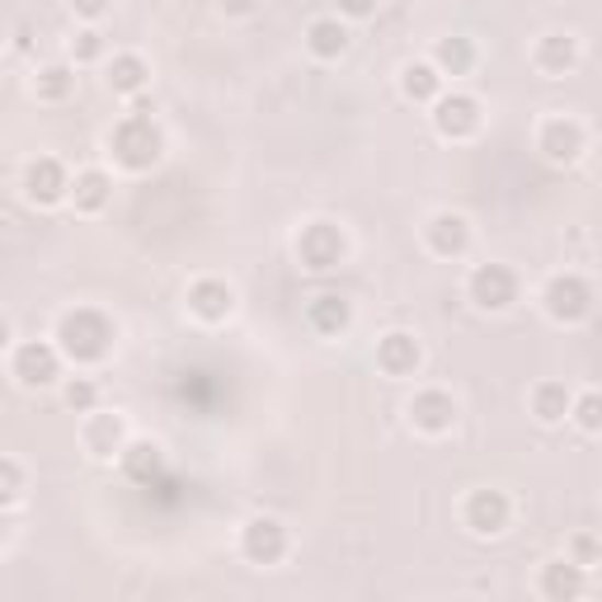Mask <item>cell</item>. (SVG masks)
I'll use <instances>...</instances> for the list:
<instances>
[{
	"label": "cell",
	"mask_w": 602,
	"mask_h": 602,
	"mask_svg": "<svg viewBox=\"0 0 602 602\" xmlns=\"http://www.w3.org/2000/svg\"><path fill=\"white\" fill-rule=\"evenodd\" d=\"M583 575L589 569H579L575 560H556V565H546V575H542V593L551 602H575L583 593Z\"/></svg>",
	"instance_id": "e0dca14e"
},
{
	"label": "cell",
	"mask_w": 602,
	"mask_h": 602,
	"mask_svg": "<svg viewBox=\"0 0 602 602\" xmlns=\"http://www.w3.org/2000/svg\"><path fill=\"white\" fill-rule=\"evenodd\" d=\"M466 292H471V301L481 311H503V306H513V301H518V274L509 264H481L471 274Z\"/></svg>",
	"instance_id": "277c9868"
},
{
	"label": "cell",
	"mask_w": 602,
	"mask_h": 602,
	"mask_svg": "<svg viewBox=\"0 0 602 602\" xmlns=\"http://www.w3.org/2000/svg\"><path fill=\"white\" fill-rule=\"evenodd\" d=\"M71 10L81 14V20H100V14L108 10V0H71Z\"/></svg>",
	"instance_id": "836d02e7"
},
{
	"label": "cell",
	"mask_w": 602,
	"mask_h": 602,
	"mask_svg": "<svg viewBox=\"0 0 602 602\" xmlns=\"http://www.w3.org/2000/svg\"><path fill=\"white\" fill-rule=\"evenodd\" d=\"M14 377H20L24 386H53L61 377V354L43 339H28L14 348Z\"/></svg>",
	"instance_id": "ba28073f"
},
{
	"label": "cell",
	"mask_w": 602,
	"mask_h": 602,
	"mask_svg": "<svg viewBox=\"0 0 602 602\" xmlns=\"http://www.w3.org/2000/svg\"><path fill=\"white\" fill-rule=\"evenodd\" d=\"M108 151H114V161L123 170H151L155 161H161V151H165V137L161 128H155V118L147 114V108H137V114H128L114 128V137H108Z\"/></svg>",
	"instance_id": "7a4b0ae2"
},
{
	"label": "cell",
	"mask_w": 602,
	"mask_h": 602,
	"mask_svg": "<svg viewBox=\"0 0 602 602\" xmlns=\"http://www.w3.org/2000/svg\"><path fill=\"white\" fill-rule=\"evenodd\" d=\"M575 565H579V569H593V565H598V542H593L589 532L575 536Z\"/></svg>",
	"instance_id": "1f68e13d"
},
{
	"label": "cell",
	"mask_w": 602,
	"mask_h": 602,
	"mask_svg": "<svg viewBox=\"0 0 602 602\" xmlns=\"http://www.w3.org/2000/svg\"><path fill=\"white\" fill-rule=\"evenodd\" d=\"M0 43H5V28H0Z\"/></svg>",
	"instance_id": "8d00e7d4"
},
{
	"label": "cell",
	"mask_w": 602,
	"mask_h": 602,
	"mask_svg": "<svg viewBox=\"0 0 602 602\" xmlns=\"http://www.w3.org/2000/svg\"><path fill=\"white\" fill-rule=\"evenodd\" d=\"M147 61H141L137 53H123L114 57V67H108V85H114V94H137L141 85H147Z\"/></svg>",
	"instance_id": "cb8c5ba5"
},
{
	"label": "cell",
	"mask_w": 602,
	"mask_h": 602,
	"mask_svg": "<svg viewBox=\"0 0 602 602\" xmlns=\"http://www.w3.org/2000/svg\"><path fill=\"white\" fill-rule=\"evenodd\" d=\"M579 151H583V128H579V123H569V118H551L546 128H542V155H546V161L569 165Z\"/></svg>",
	"instance_id": "2e32d148"
},
{
	"label": "cell",
	"mask_w": 602,
	"mask_h": 602,
	"mask_svg": "<svg viewBox=\"0 0 602 602\" xmlns=\"http://www.w3.org/2000/svg\"><path fill=\"white\" fill-rule=\"evenodd\" d=\"M377 368L386 377H409L419 368V339L405 335V329H391V335L377 339Z\"/></svg>",
	"instance_id": "4fadbf2b"
},
{
	"label": "cell",
	"mask_w": 602,
	"mask_h": 602,
	"mask_svg": "<svg viewBox=\"0 0 602 602\" xmlns=\"http://www.w3.org/2000/svg\"><path fill=\"white\" fill-rule=\"evenodd\" d=\"M536 67H542L546 76H565L569 67H575V38H565V34L542 38V47H536Z\"/></svg>",
	"instance_id": "484cf974"
},
{
	"label": "cell",
	"mask_w": 602,
	"mask_h": 602,
	"mask_svg": "<svg viewBox=\"0 0 602 602\" xmlns=\"http://www.w3.org/2000/svg\"><path fill=\"white\" fill-rule=\"evenodd\" d=\"M542 306L551 321H560V325H579L583 315L593 311V288L583 282L579 274H556L542 288Z\"/></svg>",
	"instance_id": "3957f363"
},
{
	"label": "cell",
	"mask_w": 602,
	"mask_h": 602,
	"mask_svg": "<svg viewBox=\"0 0 602 602\" xmlns=\"http://www.w3.org/2000/svg\"><path fill=\"white\" fill-rule=\"evenodd\" d=\"M306 321H311L315 335H344V329H348V301L335 297V292L315 297L306 306Z\"/></svg>",
	"instance_id": "ac0fdd59"
},
{
	"label": "cell",
	"mask_w": 602,
	"mask_h": 602,
	"mask_svg": "<svg viewBox=\"0 0 602 602\" xmlns=\"http://www.w3.org/2000/svg\"><path fill=\"white\" fill-rule=\"evenodd\" d=\"M339 14H348V20H368V14H377V5L382 0H335Z\"/></svg>",
	"instance_id": "d6a6232c"
},
{
	"label": "cell",
	"mask_w": 602,
	"mask_h": 602,
	"mask_svg": "<svg viewBox=\"0 0 602 602\" xmlns=\"http://www.w3.org/2000/svg\"><path fill=\"white\" fill-rule=\"evenodd\" d=\"M24 194H28V202H38V208H53V202L67 198L71 180H67V170H61V161L38 155V161L24 170Z\"/></svg>",
	"instance_id": "9c48e42d"
},
{
	"label": "cell",
	"mask_w": 602,
	"mask_h": 602,
	"mask_svg": "<svg viewBox=\"0 0 602 602\" xmlns=\"http://www.w3.org/2000/svg\"><path fill=\"white\" fill-rule=\"evenodd\" d=\"M188 311L198 315V321H227V315L235 311V292L227 288L221 278H198L194 288H188Z\"/></svg>",
	"instance_id": "7c38bea8"
},
{
	"label": "cell",
	"mask_w": 602,
	"mask_h": 602,
	"mask_svg": "<svg viewBox=\"0 0 602 602\" xmlns=\"http://www.w3.org/2000/svg\"><path fill=\"white\" fill-rule=\"evenodd\" d=\"M306 47L321 61H335V57H344L348 53V28L339 24V20H315L311 28H306Z\"/></svg>",
	"instance_id": "d6986e66"
},
{
	"label": "cell",
	"mask_w": 602,
	"mask_h": 602,
	"mask_svg": "<svg viewBox=\"0 0 602 602\" xmlns=\"http://www.w3.org/2000/svg\"><path fill=\"white\" fill-rule=\"evenodd\" d=\"M5 348H10V321L0 315V354H5Z\"/></svg>",
	"instance_id": "d590c367"
},
{
	"label": "cell",
	"mask_w": 602,
	"mask_h": 602,
	"mask_svg": "<svg viewBox=\"0 0 602 602\" xmlns=\"http://www.w3.org/2000/svg\"><path fill=\"white\" fill-rule=\"evenodd\" d=\"M532 415L542 424H560L569 415V391L560 382H542L532 391Z\"/></svg>",
	"instance_id": "d4e9b609"
},
{
	"label": "cell",
	"mask_w": 602,
	"mask_h": 602,
	"mask_svg": "<svg viewBox=\"0 0 602 602\" xmlns=\"http://www.w3.org/2000/svg\"><path fill=\"white\" fill-rule=\"evenodd\" d=\"M34 90H38V100H47V104H61V100H71V90H76V71L71 67H43L38 71V81H34Z\"/></svg>",
	"instance_id": "4316f807"
},
{
	"label": "cell",
	"mask_w": 602,
	"mask_h": 602,
	"mask_svg": "<svg viewBox=\"0 0 602 602\" xmlns=\"http://www.w3.org/2000/svg\"><path fill=\"white\" fill-rule=\"evenodd\" d=\"M509 499L499 495V489H475V495L466 499V528L475 536H499L503 528H509Z\"/></svg>",
	"instance_id": "30bf717a"
},
{
	"label": "cell",
	"mask_w": 602,
	"mask_h": 602,
	"mask_svg": "<svg viewBox=\"0 0 602 602\" xmlns=\"http://www.w3.org/2000/svg\"><path fill=\"white\" fill-rule=\"evenodd\" d=\"M569 409H575V419H579V429H583V433H598V424H602V401H598L593 391H583V395H579V405L569 401Z\"/></svg>",
	"instance_id": "f1b7e54d"
},
{
	"label": "cell",
	"mask_w": 602,
	"mask_h": 602,
	"mask_svg": "<svg viewBox=\"0 0 602 602\" xmlns=\"http://www.w3.org/2000/svg\"><path fill=\"white\" fill-rule=\"evenodd\" d=\"M344 231L339 227H329V221H311L306 231L297 235V255L301 264L311 268V274H329L339 259H344Z\"/></svg>",
	"instance_id": "5b68a950"
},
{
	"label": "cell",
	"mask_w": 602,
	"mask_h": 602,
	"mask_svg": "<svg viewBox=\"0 0 602 602\" xmlns=\"http://www.w3.org/2000/svg\"><path fill=\"white\" fill-rule=\"evenodd\" d=\"M67 405L76 415H90V409L100 405V386H94L90 377H76V382H67Z\"/></svg>",
	"instance_id": "83f0119b"
},
{
	"label": "cell",
	"mask_w": 602,
	"mask_h": 602,
	"mask_svg": "<svg viewBox=\"0 0 602 602\" xmlns=\"http://www.w3.org/2000/svg\"><path fill=\"white\" fill-rule=\"evenodd\" d=\"M433 128L448 141L475 137L481 132V104L471 94H442V100H433Z\"/></svg>",
	"instance_id": "52a82bcc"
},
{
	"label": "cell",
	"mask_w": 602,
	"mask_h": 602,
	"mask_svg": "<svg viewBox=\"0 0 602 602\" xmlns=\"http://www.w3.org/2000/svg\"><path fill=\"white\" fill-rule=\"evenodd\" d=\"M409 419H415V429H424V433H448L456 424V401L448 391H419L415 401H409Z\"/></svg>",
	"instance_id": "8fae6325"
},
{
	"label": "cell",
	"mask_w": 602,
	"mask_h": 602,
	"mask_svg": "<svg viewBox=\"0 0 602 602\" xmlns=\"http://www.w3.org/2000/svg\"><path fill=\"white\" fill-rule=\"evenodd\" d=\"M221 10H227V14H250V10H255V0H221Z\"/></svg>",
	"instance_id": "e575fe53"
},
{
	"label": "cell",
	"mask_w": 602,
	"mask_h": 602,
	"mask_svg": "<svg viewBox=\"0 0 602 602\" xmlns=\"http://www.w3.org/2000/svg\"><path fill=\"white\" fill-rule=\"evenodd\" d=\"M118 456H123L128 481H137V485H151L155 475H161V448H151V442H128Z\"/></svg>",
	"instance_id": "7402d4cb"
},
{
	"label": "cell",
	"mask_w": 602,
	"mask_h": 602,
	"mask_svg": "<svg viewBox=\"0 0 602 602\" xmlns=\"http://www.w3.org/2000/svg\"><path fill=\"white\" fill-rule=\"evenodd\" d=\"M85 448H90V456H100V462L118 456L123 448H128V429H123V419H118V415H94V409H90Z\"/></svg>",
	"instance_id": "9a60e30c"
},
{
	"label": "cell",
	"mask_w": 602,
	"mask_h": 602,
	"mask_svg": "<svg viewBox=\"0 0 602 602\" xmlns=\"http://www.w3.org/2000/svg\"><path fill=\"white\" fill-rule=\"evenodd\" d=\"M401 90H405L415 104H429V100H438L442 76H438L433 61H409V67L401 71Z\"/></svg>",
	"instance_id": "ffe728a7"
},
{
	"label": "cell",
	"mask_w": 602,
	"mask_h": 602,
	"mask_svg": "<svg viewBox=\"0 0 602 602\" xmlns=\"http://www.w3.org/2000/svg\"><path fill=\"white\" fill-rule=\"evenodd\" d=\"M24 489V471L20 462H10V456H0V503H14Z\"/></svg>",
	"instance_id": "f546056e"
},
{
	"label": "cell",
	"mask_w": 602,
	"mask_h": 602,
	"mask_svg": "<svg viewBox=\"0 0 602 602\" xmlns=\"http://www.w3.org/2000/svg\"><path fill=\"white\" fill-rule=\"evenodd\" d=\"M71 53H76V61H100L104 57V38L94 34V28H85V34L71 38Z\"/></svg>",
	"instance_id": "4dcf8cb0"
},
{
	"label": "cell",
	"mask_w": 602,
	"mask_h": 602,
	"mask_svg": "<svg viewBox=\"0 0 602 602\" xmlns=\"http://www.w3.org/2000/svg\"><path fill=\"white\" fill-rule=\"evenodd\" d=\"M118 339V329L114 321H108L104 311H90V306H76L61 315V325H57V348L67 354L71 362H104L108 358V348H114Z\"/></svg>",
	"instance_id": "6da1fadb"
},
{
	"label": "cell",
	"mask_w": 602,
	"mask_h": 602,
	"mask_svg": "<svg viewBox=\"0 0 602 602\" xmlns=\"http://www.w3.org/2000/svg\"><path fill=\"white\" fill-rule=\"evenodd\" d=\"M429 250L442 259H462L466 250H471V227H466V217H456V212H438L429 221Z\"/></svg>",
	"instance_id": "5bb4252c"
},
{
	"label": "cell",
	"mask_w": 602,
	"mask_h": 602,
	"mask_svg": "<svg viewBox=\"0 0 602 602\" xmlns=\"http://www.w3.org/2000/svg\"><path fill=\"white\" fill-rule=\"evenodd\" d=\"M241 551L250 565H278L288 556V528L278 518H250L241 532Z\"/></svg>",
	"instance_id": "8992f818"
},
{
	"label": "cell",
	"mask_w": 602,
	"mask_h": 602,
	"mask_svg": "<svg viewBox=\"0 0 602 602\" xmlns=\"http://www.w3.org/2000/svg\"><path fill=\"white\" fill-rule=\"evenodd\" d=\"M433 67H438V76H471V67H475L471 38H442L433 47Z\"/></svg>",
	"instance_id": "603a6c76"
},
{
	"label": "cell",
	"mask_w": 602,
	"mask_h": 602,
	"mask_svg": "<svg viewBox=\"0 0 602 602\" xmlns=\"http://www.w3.org/2000/svg\"><path fill=\"white\" fill-rule=\"evenodd\" d=\"M108 194H114V184H108L104 170H85V174H76V184H71V198L81 212H104Z\"/></svg>",
	"instance_id": "44dd1931"
}]
</instances>
